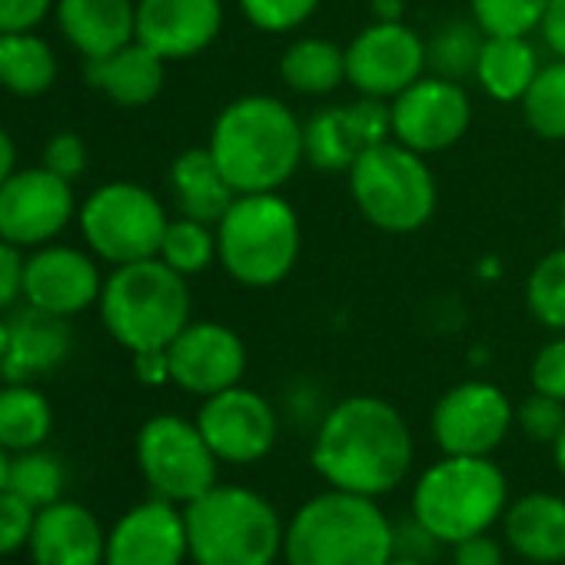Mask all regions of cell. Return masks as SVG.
Listing matches in <instances>:
<instances>
[{"instance_id": "cell-39", "label": "cell", "mask_w": 565, "mask_h": 565, "mask_svg": "<svg viewBox=\"0 0 565 565\" xmlns=\"http://www.w3.org/2000/svg\"><path fill=\"white\" fill-rule=\"evenodd\" d=\"M38 509L24 502L18 492L0 489V555L18 552L24 542H31Z\"/></svg>"}, {"instance_id": "cell-45", "label": "cell", "mask_w": 565, "mask_h": 565, "mask_svg": "<svg viewBox=\"0 0 565 565\" xmlns=\"http://www.w3.org/2000/svg\"><path fill=\"white\" fill-rule=\"evenodd\" d=\"M134 370H137V380L147 383V386H163V383H170V356H167V350H143V353H134Z\"/></svg>"}, {"instance_id": "cell-11", "label": "cell", "mask_w": 565, "mask_h": 565, "mask_svg": "<svg viewBox=\"0 0 565 565\" xmlns=\"http://www.w3.org/2000/svg\"><path fill=\"white\" fill-rule=\"evenodd\" d=\"M393 140L429 157L456 147L472 124V100L459 81L436 74L419 77L399 97L390 100Z\"/></svg>"}, {"instance_id": "cell-42", "label": "cell", "mask_w": 565, "mask_h": 565, "mask_svg": "<svg viewBox=\"0 0 565 565\" xmlns=\"http://www.w3.org/2000/svg\"><path fill=\"white\" fill-rule=\"evenodd\" d=\"M54 0H0V34H24L34 31Z\"/></svg>"}, {"instance_id": "cell-17", "label": "cell", "mask_w": 565, "mask_h": 565, "mask_svg": "<svg viewBox=\"0 0 565 565\" xmlns=\"http://www.w3.org/2000/svg\"><path fill=\"white\" fill-rule=\"evenodd\" d=\"M223 31V0H137V41L163 61L203 54Z\"/></svg>"}, {"instance_id": "cell-16", "label": "cell", "mask_w": 565, "mask_h": 565, "mask_svg": "<svg viewBox=\"0 0 565 565\" xmlns=\"http://www.w3.org/2000/svg\"><path fill=\"white\" fill-rule=\"evenodd\" d=\"M196 426L223 462H256L276 443V413L269 399L246 386H230L203 399L196 413Z\"/></svg>"}, {"instance_id": "cell-6", "label": "cell", "mask_w": 565, "mask_h": 565, "mask_svg": "<svg viewBox=\"0 0 565 565\" xmlns=\"http://www.w3.org/2000/svg\"><path fill=\"white\" fill-rule=\"evenodd\" d=\"M183 519L196 565H273L287 535L276 509L243 486L206 489L186 502Z\"/></svg>"}, {"instance_id": "cell-5", "label": "cell", "mask_w": 565, "mask_h": 565, "mask_svg": "<svg viewBox=\"0 0 565 565\" xmlns=\"http://www.w3.org/2000/svg\"><path fill=\"white\" fill-rule=\"evenodd\" d=\"M190 310L186 276L160 256L117 266L100 294L104 327L130 353L167 350L190 323Z\"/></svg>"}, {"instance_id": "cell-47", "label": "cell", "mask_w": 565, "mask_h": 565, "mask_svg": "<svg viewBox=\"0 0 565 565\" xmlns=\"http://www.w3.org/2000/svg\"><path fill=\"white\" fill-rule=\"evenodd\" d=\"M370 14H373V21H383V24L403 21L406 18V0H370Z\"/></svg>"}, {"instance_id": "cell-20", "label": "cell", "mask_w": 565, "mask_h": 565, "mask_svg": "<svg viewBox=\"0 0 565 565\" xmlns=\"http://www.w3.org/2000/svg\"><path fill=\"white\" fill-rule=\"evenodd\" d=\"M74 347L67 317L47 313L41 307H24L8 320V353L0 363V376L8 383H31L57 370Z\"/></svg>"}, {"instance_id": "cell-46", "label": "cell", "mask_w": 565, "mask_h": 565, "mask_svg": "<svg viewBox=\"0 0 565 565\" xmlns=\"http://www.w3.org/2000/svg\"><path fill=\"white\" fill-rule=\"evenodd\" d=\"M542 41L545 47L565 61V0H548L545 18H542Z\"/></svg>"}, {"instance_id": "cell-36", "label": "cell", "mask_w": 565, "mask_h": 565, "mask_svg": "<svg viewBox=\"0 0 565 565\" xmlns=\"http://www.w3.org/2000/svg\"><path fill=\"white\" fill-rule=\"evenodd\" d=\"M548 0H469L472 21L486 38H529L542 28Z\"/></svg>"}, {"instance_id": "cell-35", "label": "cell", "mask_w": 565, "mask_h": 565, "mask_svg": "<svg viewBox=\"0 0 565 565\" xmlns=\"http://www.w3.org/2000/svg\"><path fill=\"white\" fill-rule=\"evenodd\" d=\"M8 489L18 492L34 509L54 505L61 499V492H64V462L57 456H51V452L28 449L18 459H11Z\"/></svg>"}, {"instance_id": "cell-10", "label": "cell", "mask_w": 565, "mask_h": 565, "mask_svg": "<svg viewBox=\"0 0 565 565\" xmlns=\"http://www.w3.org/2000/svg\"><path fill=\"white\" fill-rule=\"evenodd\" d=\"M137 462L160 499L193 502L216 486V456L196 423L153 416L137 436Z\"/></svg>"}, {"instance_id": "cell-34", "label": "cell", "mask_w": 565, "mask_h": 565, "mask_svg": "<svg viewBox=\"0 0 565 565\" xmlns=\"http://www.w3.org/2000/svg\"><path fill=\"white\" fill-rule=\"evenodd\" d=\"M525 307L542 327L565 333V243L532 266L525 279Z\"/></svg>"}, {"instance_id": "cell-21", "label": "cell", "mask_w": 565, "mask_h": 565, "mask_svg": "<svg viewBox=\"0 0 565 565\" xmlns=\"http://www.w3.org/2000/svg\"><path fill=\"white\" fill-rule=\"evenodd\" d=\"M28 545L34 565H100L107 558V539L94 512L61 499L38 509Z\"/></svg>"}, {"instance_id": "cell-13", "label": "cell", "mask_w": 565, "mask_h": 565, "mask_svg": "<svg viewBox=\"0 0 565 565\" xmlns=\"http://www.w3.org/2000/svg\"><path fill=\"white\" fill-rule=\"evenodd\" d=\"M512 423L515 409L509 396L486 380L446 390L433 409V436L446 456H489L509 436Z\"/></svg>"}, {"instance_id": "cell-49", "label": "cell", "mask_w": 565, "mask_h": 565, "mask_svg": "<svg viewBox=\"0 0 565 565\" xmlns=\"http://www.w3.org/2000/svg\"><path fill=\"white\" fill-rule=\"evenodd\" d=\"M552 456H555V466H558V472L565 476V426H562L558 439L552 443Z\"/></svg>"}, {"instance_id": "cell-27", "label": "cell", "mask_w": 565, "mask_h": 565, "mask_svg": "<svg viewBox=\"0 0 565 565\" xmlns=\"http://www.w3.org/2000/svg\"><path fill=\"white\" fill-rule=\"evenodd\" d=\"M279 77L300 97H327L347 84V47L327 38H297L279 57Z\"/></svg>"}, {"instance_id": "cell-33", "label": "cell", "mask_w": 565, "mask_h": 565, "mask_svg": "<svg viewBox=\"0 0 565 565\" xmlns=\"http://www.w3.org/2000/svg\"><path fill=\"white\" fill-rule=\"evenodd\" d=\"M160 259L177 273H183L186 279L206 273L210 263L216 259V226L190 216L170 220L160 243Z\"/></svg>"}, {"instance_id": "cell-50", "label": "cell", "mask_w": 565, "mask_h": 565, "mask_svg": "<svg viewBox=\"0 0 565 565\" xmlns=\"http://www.w3.org/2000/svg\"><path fill=\"white\" fill-rule=\"evenodd\" d=\"M8 476H11V459H8L4 446H0V489H8Z\"/></svg>"}, {"instance_id": "cell-37", "label": "cell", "mask_w": 565, "mask_h": 565, "mask_svg": "<svg viewBox=\"0 0 565 565\" xmlns=\"http://www.w3.org/2000/svg\"><path fill=\"white\" fill-rule=\"evenodd\" d=\"M249 28L263 34H294L300 31L323 0H236Z\"/></svg>"}, {"instance_id": "cell-18", "label": "cell", "mask_w": 565, "mask_h": 565, "mask_svg": "<svg viewBox=\"0 0 565 565\" xmlns=\"http://www.w3.org/2000/svg\"><path fill=\"white\" fill-rule=\"evenodd\" d=\"M104 282L97 263L74 246H44L24 263V297L57 317H74L97 303Z\"/></svg>"}, {"instance_id": "cell-15", "label": "cell", "mask_w": 565, "mask_h": 565, "mask_svg": "<svg viewBox=\"0 0 565 565\" xmlns=\"http://www.w3.org/2000/svg\"><path fill=\"white\" fill-rule=\"evenodd\" d=\"M170 383L193 396H213L239 386L246 373V343L236 330L216 320H190L167 347Z\"/></svg>"}, {"instance_id": "cell-52", "label": "cell", "mask_w": 565, "mask_h": 565, "mask_svg": "<svg viewBox=\"0 0 565 565\" xmlns=\"http://www.w3.org/2000/svg\"><path fill=\"white\" fill-rule=\"evenodd\" d=\"M558 230H562V239H565V200H562V206H558Z\"/></svg>"}, {"instance_id": "cell-41", "label": "cell", "mask_w": 565, "mask_h": 565, "mask_svg": "<svg viewBox=\"0 0 565 565\" xmlns=\"http://www.w3.org/2000/svg\"><path fill=\"white\" fill-rule=\"evenodd\" d=\"M44 167L61 180H77L87 167V147L77 134H57L44 150Z\"/></svg>"}, {"instance_id": "cell-25", "label": "cell", "mask_w": 565, "mask_h": 565, "mask_svg": "<svg viewBox=\"0 0 565 565\" xmlns=\"http://www.w3.org/2000/svg\"><path fill=\"white\" fill-rule=\"evenodd\" d=\"M170 190H173L180 216L203 220V223H213V226L220 223V216L236 200V190L230 186L226 173L213 160L210 147L183 150L170 163Z\"/></svg>"}, {"instance_id": "cell-23", "label": "cell", "mask_w": 565, "mask_h": 565, "mask_svg": "<svg viewBox=\"0 0 565 565\" xmlns=\"http://www.w3.org/2000/svg\"><path fill=\"white\" fill-rule=\"evenodd\" d=\"M167 61L153 54L147 44L130 41L127 47L87 61V81L90 87L104 90L114 104L120 107H143L160 97L163 77H167Z\"/></svg>"}, {"instance_id": "cell-22", "label": "cell", "mask_w": 565, "mask_h": 565, "mask_svg": "<svg viewBox=\"0 0 565 565\" xmlns=\"http://www.w3.org/2000/svg\"><path fill=\"white\" fill-rule=\"evenodd\" d=\"M57 24L87 61L107 57L137 41L134 0H57Z\"/></svg>"}, {"instance_id": "cell-12", "label": "cell", "mask_w": 565, "mask_h": 565, "mask_svg": "<svg viewBox=\"0 0 565 565\" xmlns=\"http://www.w3.org/2000/svg\"><path fill=\"white\" fill-rule=\"evenodd\" d=\"M426 71V41L403 21H373L347 47V84L363 97L393 100Z\"/></svg>"}, {"instance_id": "cell-53", "label": "cell", "mask_w": 565, "mask_h": 565, "mask_svg": "<svg viewBox=\"0 0 565 565\" xmlns=\"http://www.w3.org/2000/svg\"><path fill=\"white\" fill-rule=\"evenodd\" d=\"M386 565H423V562H416V558H390Z\"/></svg>"}, {"instance_id": "cell-8", "label": "cell", "mask_w": 565, "mask_h": 565, "mask_svg": "<svg viewBox=\"0 0 565 565\" xmlns=\"http://www.w3.org/2000/svg\"><path fill=\"white\" fill-rule=\"evenodd\" d=\"M347 177L360 216L383 233H416L436 213L439 190L426 157L396 140L363 150Z\"/></svg>"}, {"instance_id": "cell-24", "label": "cell", "mask_w": 565, "mask_h": 565, "mask_svg": "<svg viewBox=\"0 0 565 565\" xmlns=\"http://www.w3.org/2000/svg\"><path fill=\"white\" fill-rule=\"evenodd\" d=\"M505 539L529 562H565V499L552 492L515 499L505 512Z\"/></svg>"}, {"instance_id": "cell-28", "label": "cell", "mask_w": 565, "mask_h": 565, "mask_svg": "<svg viewBox=\"0 0 565 565\" xmlns=\"http://www.w3.org/2000/svg\"><path fill=\"white\" fill-rule=\"evenodd\" d=\"M57 81V57L38 34H0V87L18 97H38Z\"/></svg>"}, {"instance_id": "cell-4", "label": "cell", "mask_w": 565, "mask_h": 565, "mask_svg": "<svg viewBox=\"0 0 565 565\" xmlns=\"http://www.w3.org/2000/svg\"><path fill=\"white\" fill-rule=\"evenodd\" d=\"M393 525L373 495L330 489L313 495L282 535L287 565H386Z\"/></svg>"}, {"instance_id": "cell-2", "label": "cell", "mask_w": 565, "mask_h": 565, "mask_svg": "<svg viewBox=\"0 0 565 565\" xmlns=\"http://www.w3.org/2000/svg\"><path fill=\"white\" fill-rule=\"evenodd\" d=\"M206 147L236 193L282 190L307 163L297 110L269 94L230 100L213 120Z\"/></svg>"}, {"instance_id": "cell-3", "label": "cell", "mask_w": 565, "mask_h": 565, "mask_svg": "<svg viewBox=\"0 0 565 565\" xmlns=\"http://www.w3.org/2000/svg\"><path fill=\"white\" fill-rule=\"evenodd\" d=\"M300 249V213L279 190L236 193L216 223V259L230 279L249 290H269L287 279Z\"/></svg>"}, {"instance_id": "cell-30", "label": "cell", "mask_w": 565, "mask_h": 565, "mask_svg": "<svg viewBox=\"0 0 565 565\" xmlns=\"http://www.w3.org/2000/svg\"><path fill=\"white\" fill-rule=\"evenodd\" d=\"M51 403L28 383H11L0 390V446L28 452L51 436Z\"/></svg>"}, {"instance_id": "cell-7", "label": "cell", "mask_w": 565, "mask_h": 565, "mask_svg": "<svg viewBox=\"0 0 565 565\" xmlns=\"http://www.w3.org/2000/svg\"><path fill=\"white\" fill-rule=\"evenodd\" d=\"M505 499V476L489 456H446L419 476L413 515L426 535L456 545L499 522Z\"/></svg>"}, {"instance_id": "cell-48", "label": "cell", "mask_w": 565, "mask_h": 565, "mask_svg": "<svg viewBox=\"0 0 565 565\" xmlns=\"http://www.w3.org/2000/svg\"><path fill=\"white\" fill-rule=\"evenodd\" d=\"M14 160H18L14 140L8 137V130H0V186H4V180L14 173Z\"/></svg>"}, {"instance_id": "cell-9", "label": "cell", "mask_w": 565, "mask_h": 565, "mask_svg": "<svg viewBox=\"0 0 565 565\" xmlns=\"http://www.w3.org/2000/svg\"><path fill=\"white\" fill-rule=\"evenodd\" d=\"M167 223L163 203L147 186L127 180L104 183L81 210V233L87 246L114 266L160 256Z\"/></svg>"}, {"instance_id": "cell-19", "label": "cell", "mask_w": 565, "mask_h": 565, "mask_svg": "<svg viewBox=\"0 0 565 565\" xmlns=\"http://www.w3.org/2000/svg\"><path fill=\"white\" fill-rule=\"evenodd\" d=\"M190 555L186 519L170 499L130 509L107 539V565H180Z\"/></svg>"}, {"instance_id": "cell-26", "label": "cell", "mask_w": 565, "mask_h": 565, "mask_svg": "<svg viewBox=\"0 0 565 565\" xmlns=\"http://www.w3.org/2000/svg\"><path fill=\"white\" fill-rule=\"evenodd\" d=\"M539 67L542 64L529 38H486L476 64V84L495 104H522Z\"/></svg>"}, {"instance_id": "cell-51", "label": "cell", "mask_w": 565, "mask_h": 565, "mask_svg": "<svg viewBox=\"0 0 565 565\" xmlns=\"http://www.w3.org/2000/svg\"><path fill=\"white\" fill-rule=\"evenodd\" d=\"M8 353V320H0V363H4Z\"/></svg>"}, {"instance_id": "cell-43", "label": "cell", "mask_w": 565, "mask_h": 565, "mask_svg": "<svg viewBox=\"0 0 565 565\" xmlns=\"http://www.w3.org/2000/svg\"><path fill=\"white\" fill-rule=\"evenodd\" d=\"M24 263L18 246L0 239V310H8L24 294Z\"/></svg>"}, {"instance_id": "cell-32", "label": "cell", "mask_w": 565, "mask_h": 565, "mask_svg": "<svg viewBox=\"0 0 565 565\" xmlns=\"http://www.w3.org/2000/svg\"><path fill=\"white\" fill-rule=\"evenodd\" d=\"M519 107H522L525 127L535 137H542L548 143L565 140V61L562 57L539 67V74Z\"/></svg>"}, {"instance_id": "cell-31", "label": "cell", "mask_w": 565, "mask_h": 565, "mask_svg": "<svg viewBox=\"0 0 565 565\" xmlns=\"http://www.w3.org/2000/svg\"><path fill=\"white\" fill-rule=\"evenodd\" d=\"M486 44V31L469 18V21H449L443 24L429 41H426V61L429 74L446 77V81H466L476 77V64Z\"/></svg>"}, {"instance_id": "cell-44", "label": "cell", "mask_w": 565, "mask_h": 565, "mask_svg": "<svg viewBox=\"0 0 565 565\" xmlns=\"http://www.w3.org/2000/svg\"><path fill=\"white\" fill-rule=\"evenodd\" d=\"M456 565H502V548L486 532L456 542Z\"/></svg>"}, {"instance_id": "cell-40", "label": "cell", "mask_w": 565, "mask_h": 565, "mask_svg": "<svg viewBox=\"0 0 565 565\" xmlns=\"http://www.w3.org/2000/svg\"><path fill=\"white\" fill-rule=\"evenodd\" d=\"M529 380H532V390L535 393H545V396H555V399L565 403V333L555 337V340H548L532 356Z\"/></svg>"}, {"instance_id": "cell-38", "label": "cell", "mask_w": 565, "mask_h": 565, "mask_svg": "<svg viewBox=\"0 0 565 565\" xmlns=\"http://www.w3.org/2000/svg\"><path fill=\"white\" fill-rule=\"evenodd\" d=\"M515 423L519 429L535 439V443H555L562 426H565V403L545 393H532L529 399H522V406L515 409Z\"/></svg>"}, {"instance_id": "cell-29", "label": "cell", "mask_w": 565, "mask_h": 565, "mask_svg": "<svg viewBox=\"0 0 565 565\" xmlns=\"http://www.w3.org/2000/svg\"><path fill=\"white\" fill-rule=\"evenodd\" d=\"M363 153L347 107H323L303 124V160L323 173H347Z\"/></svg>"}, {"instance_id": "cell-1", "label": "cell", "mask_w": 565, "mask_h": 565, "mask_svg": "<svg viewBox=\"0 0 565 565\" xmlns=\"http://www.w3.org/2000/svg\"><path fill=\"white\" fill-rule=\"evenodd\" d=\"M413 466V433L403 413L380 396L337 403L313 439V469L333 486L360 495L393 492Z\"/></svg>"}, {"instance_id": "cell-14", "label": "cell", "mask_w": 565, "mask_h": 565, "mask_svg": "<svg viewBox=\"0 0 565 565\" xmlns=\"http://www.w3.org/2000/svg\"><path fill=\"white\" fill-rule=\"evenodd\" d=\"M74 216L71 183L47 167L14 170L0 186V239L14 246H41L54 239Z\"/></svg>"}]
</instances>
